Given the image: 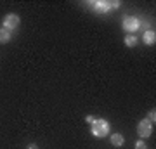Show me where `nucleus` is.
I'll return each instance as SVG.
<instances>
[{"label":"nucleus","mask_w":156,"mask_h":149,"mask_svg":"<svg viewBox=\"0 0 156 149\" xmlns=\"http://www.w3.org/2000/svg\"><path fill=\"white\" fill-rule=\"evenodd\" d=\"M146 147H147V146H146L144 140H137V142H135V149H146Z\"/></svg>","instance_id":"9b49d317"},{"label":"nucleus","mask_w":156,"mask_h":149,"mask_svg":"<svg viewBox=\"0 0 156 149\" xmlns=\"http://www.w3.org/2000/svg\"><path fill=\"white\" fill-rule=\"evenodd\" d=\"M19 23H21V19H19L17 14H7V16L4 17V21H2V24H4L2 28H5V30L12 31V30H16V28L19 26Z\"/></svg>","instance_id":"f03ea898"},{"label":"nucleus","mask_w":156,"mask_h":149,"mask_svg":"<svg viewBox=\"0 0 156 149\" xmlns=\"http://www.w3.org/2000/svg\"><path fill=\"white\" fill-rule=\"evenodd\" d=\"M90 132L97 139L106 137V135H109V123L104 118H95V122L90 125Z\"/></svg>","instance_id":"f257e3e1"},{"label":"nucleus","mask_w":156,"mask_h":149,"mask_svg":"<svg viewBox=\"0 0 156 149\" xmlns=\"http://www.w3.org/2000/svg\"><path fill=\"white\" fill-rule=\"evenodd\" d=\"M26 149H38V146H37V144H30Z\"/></svg>","instance_id":"4468645a"},{"label":"nucleus","mask_w":156,"mask_h":149,"mask_svg":"<svg viewBox=\"0 0 156 149\" xmlns=\"http://www.w3.org/2000/svg\"><path fill=\"white\" fill-rule=\"evenodd\" d=\"M146 120H147V122H151L153 125H154V122H156V113H154V109L147 113V118H146Z\"/></svg>","instance_id":"9d476101"},{"label":"nucleus","mask_w":156,"mask_h":149,"mask_svg":"<svg viewBox=\"0 0 156 149\" xmlns=\"http://www.w3.org/2000/svg\"><path fill=\"white\" fill-rule=\"evenodd\" d=\"M139 24H140V21L134 16H127L123 19V30H125V31H130V33L137 31V30H139Z\"/></svg>","instance_id":"7ed1b4c3"},{"label":"nucleus","mask_w":156,"mask_h":149,"mask_svg":"<svg viewBox=\"0 0 156 149\" xmlns=\"http://www.w3.org/2000/svg\"><path fill=\"white\" fill-rule=\"evenodd\" d=\"M137 132H139L140 137H149L153 133V123L147 122V120H140L139 125H137Z\"/></svg>","instance_id":"20e7f679"},{"label":"nucleus","mask_w":156,"mask_h":149,"mask_svg":"<svg viewBox=\"0 0 156 149\" xmlns=\"http://www.w3.org/2000/svg\"><path fill=\"white\" fill-rule=\"evenodd\" d=\"M137 42H139V38H137L135 35H127V37H125V45H127V47H135Z\"/></svg>","instance_id":"1a4fd4ad"},{"label":"nucleus","mask_w":156,"mask_h":149,"mask_svg":"<svg viewBox=\"0 0 156 149\" xmlns=\"http://www.w3.org/2000/svg\"><path fill=\"white\" fill-rule=\"evenodd\" d=\"M111 144L115 146V147H120V146L125 144V139H123L122 133H113L111 135Z\"/></svg>","instance_id":"6e6552de"},{"label":"nucleus","mask_w":156,"mask_h":149,"mask_svg":"<svg viewBox=\"0 0 156 149\" xmlns=\"http://www.w3.org/2000/svg\"><path fill=\"white\" fill-rule=\"evenodd\" d=\"M90 5L94 7V11L97 14H106L108 11H111L109 7V2L108 0H97V2H90Z\"/></svg>","instance_id":"39448f33"},{"label":"nucleus","mask_w":156,"mask_h":149,"mask_svg":"<svg viewBox=\"0 0 156 149\" xmlns=\"http://www.w3.org/2000/svg\"><path fill=\"white\" fill-rule=\"evenodd\" d=\"M142 42H144L146 45H154V42H156L154 30H146L144 35H142Z\"/></svg>","instance_id":"423d86ee"},{"label":"nucleus","mask_w":156,"mask_h":149,"mask_svg":"<svg viewBox=\"0 0 156 149\" xmlns=\"http://www.w3.org/2000/svg\"><path fill=\"white\" fill-rule=\"evenodd\" d=\"M11 31L5 28H0V44H9L11 42Z\"/></svg>","instance_id":"0eeeda50"},{"label":"nucleus","mask_w":156,"mask_h":149,"mask_svg":"<svg viewBox=\"0 0 156 149\" xmlns=\"http://www.w3.org/2000/svg\"><path fill=\"white\" fill-rule=\"evenodd\" d=\"M85 122H87V123H90V125H92V123L95 122V116H92V115H87V116H85Z\"/></svg>","instance_id":"f8f14e48"},{"label":"nucleus","mask_w":156,"mask_h":149,"mask_svg":"<svg viewBox=\"0 0 156 149\" xmlns=\"http://www.w3.org/2000/svg\"><path fill=\"white\" fill-rule=\"evenodd\" d=\"M109 7H111V9H116V7H120V2H118V0H115V2H109Z\"/></svg>","instance_id":"ddd939ff"}]
</instances>
